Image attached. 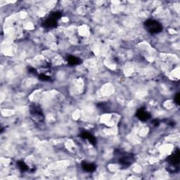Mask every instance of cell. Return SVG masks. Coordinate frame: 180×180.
Returning <instances> with one entry per match:
<instances>
[{
    "mask_svg": "<svg viewBox=\"0 0 180 180\" xmlns=\"http://www.w3.org/2000/svg\"><path fill=\"white\" fill-rule=\"evenodd\" d=\"M175 102L177 103V104H179V94H177L175 97Z\"/></svg>",
    "mask_w": 180,
    "mask_h": 180,
    "instance_id": "cell-8",
    "label": "cell"
},
{
    "mask_svg": "<svg viewBox=\"0 0 180 180\" xmlns=\"http://www.w3.org/2000/svg\"><path fill=\"white\" fill-rule=\"evenodd\" d=\"M68 62L72 66L77 65V64L80 63V59L74 57V56H70L68 58Z\"/></svg>",
    "mask_w": 180,
    "mask_h": 180,
    "instance_id": "cell-6",
    "label": "cell"
},
{
    "mask_svg": "<svg viewBox=\"0 0 180 180\" xmlns=\"http://www.w3.org/2000/svg\"><path fill=\"white\" fill-rule=\"evenodd\" d=\"M18 166H19V169L21 170L26 171V170H28V166H26V163H23V161L19 162V163H18Z\"/></svg>",
    "mask_w": 180,
    "mask_h": 180,
    "instance_id": "cell-7",
    "label": "cell"
},
{
    "mask_svg": "<svg viewBox=\"0 0 180 180\" xmlns=\"http://www.w3.org/2000/svg\"><path fill=\"white\" fill-rule=\"evenodd\" d=\"M168 162L172 166H176L179 164V150L174 153V154H172L168 158Z\"/></svg>",
    "mask_w": 180,
    "mask_h": 180,
    "instance_id": "cell-3",
    "label": "cell"
},
{
    "mask_svg": "<svg viewBox=\"0 0 180 180\" xmlns=\"http://www.w3.org/2000/svg\"><path fill=\"white\" fill-rule=\"evenodd\" d=\"M144 26L147 30L151 33H158V32H161L163 30V27L159 23V22L155 21V20H148L145 22Z\"/></svg>",
    "mask_w": 180,
    "mask_h": 180,
    "instance_id": "cell-1",
    "label": "cell"
},
{
    "mask_svg": "<svg viewBox=\"0 0 180 180\" xmlns=\"http://www.w3.org/2000/svg\"><path fill=\"white\" fill-rule=\"evenodd\" d=\"M82 168H83L84 170L88 172H92L96 170V166L93 163H86V162L82 163Z\"/></svg>",
    "mask_w": 180,
    "mask_h": 180,
    "instance_id": "cell-4",
    "label": "cell"
},
{
    "mask_svg": "<svg viewBox=\"0 0 180 180\" xmlns=\"http://www.w3.org/2000/svg\"><path fill=\"white\" fill-rule=\"evenodd\" d=\"M137 116L139 120L141 121H146L150 118V114L146 111L145 109L140 108L139 110L137 112Z\"/></svg>",
    "mask_w": 180,
    "mask_h": 180,
    "instance_id": "cell-2",
    "label": "cell"
},
{
    "mask_svg": "<svg viewBox=\"0 0 180 180\" xmlns=\"http://www.w3.org/2000/svg\"><path fill=\"white\" fill-rule=\"evenodd\" d=\"M81 137H83L84 139H86L88 140V141H90L91 143H92V144H95L96 143V139L94 138V137L92 134H91L90 133L85 132L81 134Z\"/></svg>",
    "mask_w": 180,
    "mask_h": 180,
    "instance_id": "cell-5",
    "label": "cell"
}]
</instances>
